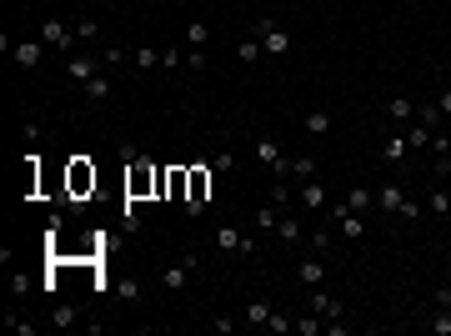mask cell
<instances>
[{"label": "cell", "mask_w": 451, "mask_h": 336, "mask_svg": "<svg viewBox=\"0 0 451 336\" xmlns=\"http://www.w3.org/2000/svg\"><path fill=\"white\" fill-rule=\"evenodd\" d=\"M150 66H161V51L156 46H136V71H150Z\"/></svg>", "instance_id": "obj_24"}, {"label": "cell", "mask_w": 451, "mask_h": 336, "mask_svg": "<svg viewBox=\"0 0 451 336\" xmlns=\"http://www.w3.org/2000/svg\"><path fill=\"white\" fill-rule=\"evenodd\" d=\"M446 191H451V186H446Z\"/></svg>", "instance_id": "obj_43"}, {"label": "cell", "mask_w": 451, "mask_h": 336, "mask_svg": "<svg viewBox=\"0 0 451 336\" xmlns=\"http://www.w3.org/2000/svg\"><path fill=\"white\" fill-rule=\"evenodd\" d=\"M306 246H316V251H326V246H331V231H311V236H306Z\"/></svg>", "instance_id": "obj_39"}, {"label": "cell", "mask_w": 451, "mask_h": 336, "mask_svg": "<svg viewBox=\"0 0 451 336\" xmlns=\"http://www.w3.org/2000/svg\"><path fill=\"white\" fill-rule=\"evenodd\" d=\"M150 191H161V171H156L145 156H136L131 145H125V196L141 201V196H150Z\"/></svg>", "instance_id": "obj_1"}, {"label": "cell", "mask_w": 451, "mask_h": 336, "mask_svg": "<svg viewBox=\"0 0 451 336\" xmlns=\"http://www.w3.org/2000/svg\"><path fill=\"white\" fill-rule=\"evenodd\" d=\"M206 40H211V26H206V20H191V26H186V46H191V51H201Z\"/></svg>", "instance_id": "obj_20"}, {"label": "cell", "mask_w": 451, "mask_h": 336, "mask_svg": "<svg viewBox=\"0 0 451 336\" xmlns=\"http://www.w3.org/2000/svg\"><path fill=\"white\" fill-rule=\"evenodd\" d=\"M181 266L191 271V276H196V271H201V251H186V256H181Z\"/></svg>", "instance_id": "obj_40"}, {"label": "cell", "mask_w": 451, "mask_h": 336, "mask_svg": "<svg viewBox=\"0 0 451 336\" xmlns=\"http://www.w3.org/2000/svg\"><path fill=\"white\" fill-rule=\"evenodd\" d=\"M311 311L321 321H336V317H346V301L331 297V291H321V286H311Z\"/></svg>", "instance_id": "obj_5"}, {"label": "cell", "mask_w": 451, "mask_h": 336, "mask_svg": "<svg viewBox=\"0 0 451 336\" xmlns=\"http://www.w3.org/2000/svg\"><path fill=\"white\" fill-rule=\"evenodd\" d=\"M381 156H386V161H401V156H406V136H396V141H386V145H381Z\"/></svg>", "instance_id": "obj_34"}, {"label": "cell", "mask_w": 451, "mask_h": 336, "mask_svg": "<svg viewBox=\"0 0 451 336\" xmlns=\"http://www.w3.org/2000/svg\"><path fill=\"white\" fill-rule=\"evenodd\" d=\"M386 116H391V121H416L412 96H386Z\"/></svg>", "instance_id": "obj_14"}, {"label": "cell", "mask_w": 451, "mask_h": 336, "mask_svg": "<svg viewBox=\"0 0 451 336\" xmlns=\"http://www.w3.org/2000/svg\"><path fill=\"white\" fill-rule=\"evenodd\" d=\"M331 221L341 226V236H346V241H361V236H366V216L346 211V206H341V201H331Z\"/></svg>", "instance_id": "obj_4"}, {"label": "cell", "mask_w": 451, "mask_h": 336, "mask_svg": "<svg viewBox=\"0 0 451 336\" xmlns=\"http://www.w3.org/2000/svg\"><path fill=\"white\" fill-rule=\"evenodd\" d=\"M40 40H46V46H55V51H71L76 46V26H66V20H46V26H40Z\"/></svg>", "instance_id": "obj_6"}, {"label": "cell", "mask_w": 451, "mask_h": 336, "mask_svg": "<svg viewBox=\"0 0 451 336\" xmlns=\"http://www.w3.org/2000/svg\"><path fill=\"white\" fill-rule=\"evenodd\" d=\"M421 145H432V131H426V125H412V131H406V151H421Z\"/></svg>", "instance_id": "obj_26"}, {"label": "cell", "mask_w": 451, "mask_h": 336, "mask_svg": "<svg viewBox=\"0 0 451 336\" xmlns=\"http://www.w3.org/2000/svg\"><path fill=\"white\" fill-rule=\"evenodd\" d=\"M276 226H281V206L266 201L261 211H256V231H276Z\"/></svg>", "instance_id": "obj_19"}, {"label": "cell", "mask_w": 451, "mask_h": 336, "mask_svg": "<svg viewBox=\"0 0 451 336\" xmlns=\"http://www.w3.org/2000/svg\"><path fill=\"white\" fill-rule=\"evenodd\" d=\"M276 236H281V241H306V226H301L296 216H281V226H276Z\"/></svg>", "instance_id": "obj_21"}, {"label": "cell", "mask_w": 451, "mask_h": 336, "mask_svg": "<svg viewBox=\"0 0 451 336\" xmlns=\"http://www.w3.org/2000/svg\"><path fill=\"white\" fill-rule=\"evenodd\" d=\"M236 55H241L246 66H251V60H261V55H266V46H261V40L251 35V40H241V46H236Z\"/></svg>", "instance_id": "obj_22"}, {"label": "cell", "mask_w": 451, "mask_h": 336, "mask_svg": "<svg viewBox=\"0 0 451 336\" xmlns=\"http://www.w3.org/2000/svg\"><path fill=\"white\" fill-rule=\"evenodd\" d=\"M186 276H191V271H186V266H170V271H166V276H161V281H166L170 291H181V286H186Z\"/></svg>", "instance_id": "obj_33"}, {"label": "cell", "mask_w": 451, "mask_h": 336, "mask_svg": "<svg viewBox=\"0 0 451 336\" xmlns=\"http://www.w3.org/2000/svg\"><path fill=\"white\" fill-rule=\"evenodd\" d=\"M376 206H381V211H401V206H406V191H401V186H381V191H376Z\"/></svg>", "instance_id": "obj_15"}, {"label": "cell", "mask_w": 451, "mask_h": 336, "mask_svg": "<svg viewBox=\"0 0 451 336\" xmlns=\"http://www.w3.org/2000/svg\"><path fill=\"white\" fill-rule=\"evenodd\" d=\"M271 30H276V20H271V15H256V20H251V35H256V40L271 35Z\"/></svg>", "instance_id": "obj_35"}, {"label": "cell", "mask_w": 451, "mask_h": 336, "mask_svg": "<svg viewBox=\"0 0 451 336\" xmlns=\"http://www.w3.org/2000/svg\"><path fill=\"white\" fill-rule=\"evenodd\" d=\"M441 121H446V116H441V106H436V100H432V106H416V125H426L432 136L441 131Z\"/></svg>", "instance_id": "obj_17"}, {"label": "cell", "mask_w": 451, "mask_h": 336, "mask_svg": "<svg viewBox=\"0 0 451 336\" xmlns=\"http://www.w3.org/2000/svg\"><path fill=\"white\" fill-rule=\"evenodd\" d=\"M66 191H71V201H80V196L96 191V166L85 161V156H76V161L66 166Z\"/></svg>", "instance_id": "obj_2"}, {"label": "cell", "mask_w": 451, "mask_h": 336, "mask_svg": "<svg viewBox=\"0 0 451 336\" xmlns=\"http://www.w3.org/2000/svg\"><path fill=\"white\" fill-rule=\"evenodd\" d=\"M261 46H266V55H286V51H291V30L276 26L271 35H261Z\"/></svg>", "instance_id": "obj_16"}, {"label": "cell", "mask_w": 451, "mask_h": 336, "mask_svg": "<svg viewBox=\"0 0 451 336\" xmlns=\"http://www.w3.org/2000/svg\"><path fill=\"white\" fill-rule=\"evenodd\" d=\"M301 201H306L311 211H326V186H321L316 176H311V181H301Z\"/></svg>", "instance_id": "obj_13"}, {"label": "cell", "mask_w": 451, "mask_h": 336, "mask_svg": "<svg viewBox=\"0 0 451 336\" xmlns=\"http://www.w3.org/2000/svg\"><path fill=\"white\" fill-rule=\"evenodd\" d=\"M396 216H406V221H416V216H421V201H412V196H406V206H401Z\"/></svg>", "instance_id": "obj_41"}, {"label": "cell", "mask_w": 451, "mask_h": 336, "mask_svg": "<svg viewBox=\"0 0 451 336\" xmlns=\"http://www.w3.org/2000/svg\"><path fill=\"white\" fill-rule=\"evenodd\" d=\"M426 211H436V216H446V211H451V191H446V186L426 196Z\"/></svg>", "instance_id": "obj_25"}, {"label": "cell", "mask_w": 451, "mask_h": 336, "mask_svg": "<svg viewBox=\"0 0 451 336\" xmlns=\"http://www.w3.org/2000/svg\"><path fill=\"white\" fill-rule=\"evenodd\" d=\"M10 291H15V297H26V291H30V276H26V271H10Z\"/></svg>", "instance_id": "obj_38"}, {"label": "cell", "mask_w": 451, "mask_h": 336, "mask_svg": "<svg viewBox=\"0 0 451 336\" xmlns=\"http://www.w3.org/2000/svg\"><path fill=\"white\" fill-rule=\"evenodd\" d=\"M436 106H441V116H446V121H451V86H446V91H441V96H436Z\"/></svg>", "instance_id": "obj_42"}, {"label": "cell", "mask_w": 451, "mask_h": 336, "mask_svg": "<svg viewBox=\"0 0 451 336\" xmlns=\"http://www.w3.org/2000/svg\"><path fill=\"white\" fill-rule=\"evenodd\" d=\"M85 96H91V100H111V80H85Z\"/></svg>", "instance_id": "obj_29"}, {"label": "cell", "mask_w": 451, "mask_h": 336, "mask_svg": "<svg viewBox=\"0 0 451 336\" xmlns=\"http://www.w3.org/2000/svg\"><path fill=\"white\" fill-rule=\"evenodd\" d=\"M211 246H221V251H236V256H256V241H246L236 226H216V241Z\"/></svg>", "instance_id": "obj_7"}, {"label": "cell", "mask_w": 451, "mask_h": 336, "mask_svg": "<svg viewBox=\"0 0 451 336\" xmlns=\"http://www.w3.org/2000/svg\"><path fill=\"white\" fill-rule=\"evenodd\" d=\"M76 40H100V20H91V15L76 20Z\"/></svg>", "instance_id": "obj_27"}, {"label": "cell", "mask_w": 451, "mask_h": 336, "mask_svg": "<svg viewBox=\"0 0 451 336\" xmlns=\"http://www.w3.org/2000/svg\"><path fill=\"white\" fill-rule=\"evenodd\" d=\"M291 326H296V321L286 317V311H271V321H266V331H291Z\"/></svg>", "instance_id": "obj_37"}, {"label": "cell", "mask_w": 451, "mask_h": 336, "mask_svg": "<svg viewBox=\"0 0 451 336\" xmlns=\"http://www.w3.org/2000/svg\"><path fill=\"white\" fill-rule=\"evenodd\" d=\"M10 60L20 71H35L40 60H46V40H15V51H10Z\"/></svg>", "instance_id": "obj_8"}, {"label": "cell", "mask_w": 451, "mask_h": 336, "mask_svg": "<svg viewBox=\"0 0 451 336\" xmlns=\"http://www.w3.org/2000/svg\"><path fill=\"white\" fill-rule=\"evenodd\" d=\"M246 321H251V326H266V321H271V306H266V301H251Z\"/></svg>", "instance_id": "obj_31"}, {"label": "cell", "mask_w": 451, "mask_h": 336, "mask_svg": "<svg viewBox=\"0 0 451 336\" xmlns=\"http://www.w3.org/2000/svg\"><path fill=\"white\" fill-rule=\"evenodd\" d=\"M296 281H306V286H321V281H326V261H321V256H306V261L296 266Z\"/></svg>", "instance_id": "obj_11"}, {"label": "cell", "mask_w": 451, "mask_h": 336, "mask_svg": "<svg viewBox=\"0 0 451 336\" xmlns=\"http://www.w3.org/2000/svg\"><path fill=\"white\" fill-rule=\"evenodd\" d=\"M271 201H276V206H291V186H286V176H276V186H271Z\"/></svg>", "instance_id": "obj_32"}, {"label": "cell", "mask_w": 451, "mask_h": 336, "mask_svg": "<svg viewBox=\"0 0 451 336\" xmlns=\"http://www.w3.org/2000/svg\"><path fill=\"white\" fill-rule=\"evenodd\" d=\"M206 201H211V171H206V166H191V191H186V211L191 216H201L206 211Z\"/></svg>", "instance_id": "obj_3"}, {"label": "cell", "mask_w": 451, "mask_h": 336, "mask_svg": "<svg viewBox=\"0 0 451 336\" xmlns=\"http://www.w3.org/2000/svg\"><path fill=\"white\" fill-rule=\"evenodd\" d=\"M51 326H76V306H71V301L51 306Z\"/></svg>", "instance_id": "obj_23"}, {"label": "cell", "mask_w": 451, "mask_h": 336, "mask_svg": "<svg viewBox=\"0 0 451 336\" xmlns=\"http://www.w3.org/2000/svg\"><path fill=\"white\" fill-rule=\"evenodd\" d=\"M341 206H346V211H356V216H366L371 206H376V191H366V186H351V191L341 196Z\"/></svg>", "instance_id": "obj_10"}, {"label": "cell", "mask_w": 451, "mask_h": 336, "mask_svg": "<svg viewBox=\"0 0 451 336\" xmlns=\"http://www.w3.org/2000/svg\"><path fill=\"white\" fill-rule=\"evenodd\" d=\"M291 176L311 181V176H316V156H301V161H291Z\"/></svg>", "instance_id": "obj_30"}, {"label": "cell", "mask_w": 451, "mask_h": 336, "mask_svg": "<svg viewBox=\"0 0 451 336\" xmlns=\"http://www.w3.org/2000/svg\"><path fill=\"white\" fill-rule=\"evenodd\" d=\"M256 161H266L276 176H291V161H281V145H276L271 136H261V141H256Z\"/></svg>", "instance_id": "obj_9"}, {"label": "cell", "mask_w": 451, "mask_h": 336, "mask_svg": "<svg viewBox=\"0 0 451 336\" xmlns=\"http://www.w3.org/2000/svg\"><path fill=\"white\" fill-rule=\"evenodd\" d=\"M161 66H166V71H176V66H186V51H176V46H170V51H161Z\"/></svg>", "instance_id": "obj_36"}, {"label": "cell", "mask_w": 451, "mask_h": 336, "mask_svg": "<svg viewBox=\"0 0 451 336\" xmlns=\"http://www.w3.org/2000/svg\"><path fill=\"white\" fill-rule=\"evenodd\" d=\"M432 336H451V306H436V317H432Z\"/></svg>", "instance_id": "obj_28"}, {"label": "cell", "mask_w": 451, "mask_h": 336, "mask_svg": "<svg viewBox=\"0 0 451 336\" xmlns=\"http://www.w3.org/2000/svg\"><path fill=\"white\" fill-rule=\"evenodd\" d=\"M66 71H71V76L80 80V86H85V80H96V76H100V66H96L91 55H71V60H66Z\"/></svg>", "instance_id": "obj_12"}, {"label": "cell", "mask_w": 451, "mask_h": 336, "mask_svg": "<svg viewBox=\"0 0 451 336\" xmlns=\"http://www.w3.org/2000/svg\"><path fill=\"white\" fill-rule=\"evenodd\" d=\"M301 125H306V136H326V131H331V116H326V111H306V116H301Z\"/></svg>", "instance_id": "obj_18"}]
</instances>
